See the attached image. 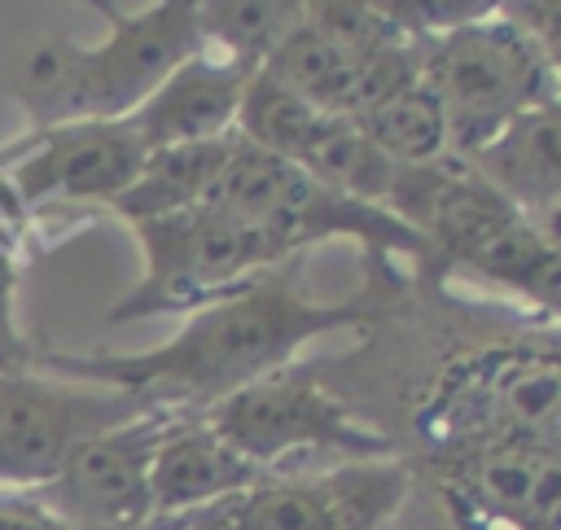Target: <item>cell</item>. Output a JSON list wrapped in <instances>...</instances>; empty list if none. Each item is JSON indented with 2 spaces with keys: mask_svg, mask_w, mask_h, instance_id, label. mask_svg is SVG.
Returning a JSON list of instances; mask_svg holds the SVG:
<instances>
[{
  "mask_svg": "<svg viewBox=\"0 0 561 530\" xmlns=\"http://www.w3.org/2000/svg\"><path fill=\"white\" fill-rule=\"evenodd\" d=\"M254 79L250 66L210 53L197 44L145 101L136 114H127L131 131L145 149H175V145H210L232 136L237 105L245 96V83Z\"/></svg>",
  "mask_w": 561,
  "mask_h": 530,
  "instance_id": "7c38bea8",
  "label": "cell"
},
{
  "mask_svg": "<svg viewBox=\"0 0 561 530\" xmlns=\"http://www.w3.org/2000/svg\"><path fill=\"white\" fill-rule=\"evenodd\" d=\"M368 289L355 298H316L302 289V258H289L259 280L188 311L180 333H171L158 346L145 350H75V355H35L31 368L92 381L110 390L140 394L158 407L202 416L232 390L285 368L298 359V350L324 333L342 329H368L394 285V263L368 258Z\"/></svg>",
  "mask_w": 561,
  "mask_h": 530,
  "instance_id": "6da1fadb",
  "label": "cell"
},
{
  "mask_svg": "<svg viewBox=\"0 0 561 530\" xmlns=\"http://www.w3.org/2000/svg\"><path fill=\"white\" fill-rule=\"evenodd\" d=\"M460 272L482 280V285H491V289H500V293H508L513 302H522L526 315L557 324V293H561L557 228H543L535 219H513Z\"/></svg>",
  "mask_w": 561,
  "mask_h": 530,
  "instance_id": "9a60e30c",
  "label": "cell"
},
{
  "mask_svg": "<svg viewBox=\"0 0 561 530\" xmlns=\"http://www.w3.org/2000/svg\"><path fill=\"white\" fill-rule=\"evenodd\" d=\"M408 469V499H421L438 530H557L561 451L552 447L486 442Z\"/></svg>",
  "mask_w": 561,
  "mask_h": 530,
  "instance_id": "ba28073f",
  "label": "cell"
},
{
  "mask_svg": "<svg viewBox=\"0 0 561 530\" xmlns=\"http://www.w3.org/2000/svg\"><path fill=\"white\" fill-rule=\"evenodd\" d=\"M416 44L421 83L443 110L451 158L482 149L513 118L557 105V57L500 4H486L478 18Z\"/></svg>",
  "mask_w": 561,
  "mask_h": 530,
  "instance_id": "3957f363",
  "label": "cell"
},
{
  "mask_svg": "<svg viewBox=\"0 0 561 530\" xmlns=\"http://www.w3.org/2000/svg\"><path fill=\"white\" fill-rule=\"evenodd\" d=\"M482 184H491L517 215L557 228L561 206V140H557V105L530 110L495 131L482 149L460 158Z\"/></svg>",
  "mask_w": 561,
  "mask_h": 530,
  "instance_id": "5bb4252c",
  "label": "cell"
},
{
  "mask_svg": "<svg viewBox=\"0 0 561 530\" xmlns=\"http://www.w3.org/2000/svg\"><path fill=\"white\" fill-rule=\"evenodd\" d=\"M394 166H421V162H438L451 158L447 149V123L438 101L430 96V88L416 79L408 88H399L394 96H386L381 105H373L368 114L351 118Z\"/></svg>",
  "mask_w": 561,
  "mask_h": 530,
  "instance_id": "d6986e66",
  "label": "cell"
},
{
  "mask_svg": "<svg viewBox=\"0 0 561 530\" xmlns=\"http://www.w3.org/2000/svg\"><path fill=\"white\" fill-rule=\"evenodd\" d=\"M158 403L53 377L39 368L0 377V491H35L44 486L83 442L140 420Z\"/></svg>",
  "mask_w": 561,
  "mask_h": 530,
  "instance_id": "9c48e42d",
  "label": "cell"
},
{
  "mask_svg": "<svg viewBox=\"0 0 561 530\" xmlns=\"http://www.w3.org/2000/svg\"><path fill=\"white\" fill-rule=\"evenodd\" d=\"M267 469L237 456L202 416L175 412L162 429L153 460H149V495H153V526L197 512L215 499H228L259 482ZM149 526V530H153Z\"/></svg>",
  "mask_w": 561,
  "mask_h": 530,
  "instance_id": "4fadbf2b",
  "label": "cell"
},
{
  "mask_svg": "<svg viewBox=\"0 0 561 530\" xmlns=\"http://www.w3.org/2000/svg\"><path fill=\"white\" fill-rule=\"evenodd\" d=\"M202 420L237 456L267 473L298 469L302 456H329L337 464L394 456V447L364 416H355L337 390H329L320 368L302 359L232 390L228 399L206 407Z\"/></svg>",
  "mask_w": 561,
  "mask_h": 530,
  "instance_id": "8992f818",
  "label": "cell"
},
{
  "mask_svg": "<svg viewBox=\"0 0 561 530\" xmlns=\"http://www.w3.org/2000/svg\"><path fill=\"white\" fill-rule=\"evenodd\" d=\"M193 13H197L202 48L259 70L267 61V53L298 26L302 4H294V0H210V4H193Z\"/></svg>",
  "mask_w": 561,
  "mask_h": 530,
  "instance_id": "ac0fdd59",
  "label": "cell"
},
{
  "mask_svg": "<svg viewBox=\"0 0 561 530\" xmlns=\"http://www.w3.org/2000/svg\"><path fill=\"white\" fill-rule=\"evenodd\" d=\"M145 145L127 118L118 123H66L48 131H26L4 145L0 184L9 201L22 210L48 201H101L114 197L136 180L145 162Z\"/></svg>",
  "mask_w": 561,
  "mask_h": 530,
  "instance_id": "30bf717a",
  "label": "cell"
},
{
  "mask_svg": "<svg viewBox=\"0 0 561 530\" xmlns=\"http://www.w3.org/2000/svg\"><path fill=\"white\" fill-rule=\"evenodd\" d=\"M210 206L259 223L263 232H272L289 254H307L311 245L324 241H359L368 258H403L416 267V276L425 272V241L403 228L394 215L351 201L333 188H324L320 180H311L302 166L259 153L250 145H241L232 136V153L206 197Z\"/></svg>",
  "mask_w": 561,
  "mask_h": 530,
  "instance_id": "277c9868",
  "label": "cell"
},
{
  "mask_svg": "<svg viewBox=\"0 0 561 530\" xmlns=\"http://www.w3.org/2000/svg\"><path fill=\"white\" fill-rule=\"evenodd\" d=\"M193 0H158L145 9H110V35L101 44H75L53 35L26 48L9 88L26 110V131H48L66 123H118L140 110V101L197 53Z\"/></svg>",
  "mask_w": 561,
  "mask_h": 530,
  "instance_id": "7a4b0ae2",
  "label": "cell"
},
{
  "mask_svg": "<svg viewBox=\"0 0 561 530\" xmlns=\"http://www.w3.org/2000/svg\"><path fill=\"white\" fill-rule=\"evenodd\" d=\"M171 407H153L140 420H127L92 442H83L44 486L31 495L61 521L79 530H149V460L171 425Z\"/></svg>",
  "mask_w": 561,
  "mask_h": 530,
  "instance_id": "8fae6325",
  "label": "cell"
},
{
  "mask_svg": "<svg viewBox=\"0 0 561 530\" xmlns=\"http://www.w3.org/2000/svg\"><path fill=\"white\" fill-rule=\"evenodd\" d=\"M412 486L408 460H359L324 469H276L153 530H390Z\"/></svg>",
  "mask_w": 561,
  "mask_h": 530,
  "instance_id": "52a82bcc",
  "label": "cell"
},
{
  "mask_svg": "<svg viewBox=\"0 0 561 530\" xmlns=\"http://www.w3.org/2000/svg\"><path fill=\"white\" fill-rule=\"evenodd\" d=\"M232 153V136L210 140V145H175V149H149L136 180L114 197V215L127 223L162 219L175 210H193L210 197L224 162Z\"/></svg>",
  "mask_w": 561,
  "mask_h": 530,
  "instance_id": "2e32d148",
  "label": "cell"
},
{
  "mask_svg": "<svg viewBox=\"0 0 561 530\" xmlns=\"http://www.w3.org/2000/svg\"><path fill=\"white\" fill-rule=\"evenodd\" d=\"M324 114L311 110L307 101L289 96L285 88L267 83L263 74H254L245 83V96L237 105V123H232V136L259 153H272V158H285V162H298V153L307 149L316 123Z\"/></svg>",
  "mask_w": 561,
  "mask_h": 530,
  "instance_id": "ffe728a7",
  "label": "cell"
},
{
  "mask_svg": "<svg viewBox=\"0 0 561 530\" xmlns=\"http://www.w3.org/2000/svg\"><path fill=\"white\" fill-rule=\"evenodd\" d=\"M131 232L145 254V276L110 307L114 324L171 315V311H197L259 280L263 272L289 258H302V254H289L259 223L237 219L210 201L162 215V219L131 223Z\"/></svg>",
  "mask_w": 561,
  "mask_h": 530,
  "instance_id": "5b68a950",
  "label": "cell"
},
{
  "mask_svg": "<svg viewBox=\"0 0 561 530\" xmlns=\"http://www.w3.org/2000/svg\"><path fill=\"white\" fill-rule=\"evenodd\" d=\"M0 530H79L53 517L31 491H0Z\"/></svg>",
  "mask_w": 561,
  "mask_h": 530,
  "instance_id": "44dd1931",
  "label": "cell"
},
{
  "mask_svg": "<svg viewBox=\"0 0 561 530\" xmlns=\"http://www.w3.org/2000/svg\"><path fill=\"white\" fill-rule=\"evenodd\" d=\"M311 180H320L324 188L351 197V201H364V206H377L386 201L390 193V180H394V162L351 123V118H333L324 114L307 140V149L298 153V162Z\"/></svg>",
  "mask_w": 561,
  "mask_h": 530,
  "instance_id": "e0dca14e",
  "label": "cell"
}]
</instances>
